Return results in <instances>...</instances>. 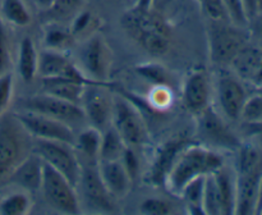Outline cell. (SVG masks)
<instances>
[{"instance_id":"obj_1","label":"cell","mask_w":262,"mask_h":215,"mask_svg":"<svg viewBox=\"0 0 262 215\" xmlns=\"http://www.w3.org/2000/svg\"><path fill=\"white\" fill-rule=\"evenodd\" d=\"M122 26L138 45L150 55L163 56L170 49L171 31L151 5L138 2L122 18Z\"/></svg>"},{"instance_id":"obj_2","label":"cell","mask_w":262,"mask_h":215,"mask_svg":"<svg viewBox=\"0 0 262 215\" xmlns=\"http://www.w3.org/2000/svg\"><path fill=\"white\" fill-rule=\"evenodd\" d=\"M224 165L220 151L205 145H187L179 153L173 166L166 176L164 186L176 196L182 189L200 177L209 176Z\"/></svg>"},{"instance_id":"obj_3","label":"cell","mask_w":262,"mask_h":215,"mask_svg":"<svg viewBox=\"0 0 262 215\" xmlns=\"http://www.w3.org/2000/svg\"><path fill=\"white\" fill-rule=\"evenodd\" d=\"M33 138L14 113L0 118V181L8 178L15 166L32 153Z\"/></svg>"},{"instance_id":"obj_4","label":"cell","mask_w":262,"mask_h":215,"mask_svg":"<svg viewBox=\"0 0 262 215\" xmlns=\"http://www.w3.org/2000/svg\"><path fill=\"white\" fill-rule=\"evenodd\" d=\"M207 44L211 61L227 66L247 45V35L245 27H239L229 19H209Z\"/></svg>"},{"instance_id":"obj_5","label":"cell","mask_w":262,"mask_h":215,"mask_svg":"<svg viewBox=\"0 0 262 215\" xmlns=\"http://www.w3.org/2000/svg\"><path fill=\"white\" fill-rule=\"evenodd\" d=\"M18 110H28L54 118L71 125L74 131L87 122L81 105L59 99L45 92L22 97L18 101Z\"/></svg>"},{"instance_id":"obj_6","label":"cell","mask_w":262,"mask_h":215,"mask_svg":"<svg viewBox=\"0 0 262 215\" xmlns=\"http://www.w3.org/2000/svg\"><path fill=\"white\" fill-rule=\"evenodd\" d=\"M77 64L95 83L106 84L113 64L110 46L100 33H92L82 41L77 53Z\"/></svg>"},{"instance_id":"obj_7","label":"cell","mask_w":262,"mask_h":215,"mask_svg":"<svg viewBox=\"0 0 262 215\" xmlns=\"http://www.w3.org/2000/svg\"><path fill=\"white\" fill-rule=\"evenodd\" d=\"M32 151L43 163L63 174L73 186H78L82 164L73 145L58 141L33 140Z\"/></svg>"},{"instance_id":"obj_8","label":"cell","mask_w":262,"mask_h":215,"mask_svg":"<svg viewBox=\"0 0 262 215\" xmlns=\"http://www.w3.org/2000/svg\"><path fill=\"white\" fill-rule=\"evenodd\" d=\"M197 135L205 146L217 151H235L242 145L237 133L229 127L224 118L210 105L209 107L196 115Z\"/></svg>"},{"instance_id":"obj_9","label":"cell","mask_w":262,"mask_h":215,"mask_svg":"<svg viewBox=\"0 0 262 215\" xmlns=\"http://www.w3.org/2000/svg\"><path fill=\"white\" fill-rule=\"evenodd\" d=\"M40 191L42 192L46 204L55 211L63 214H78L81 211L77 187L73 186L63 174L45 163Z\"/></svg>"},{"instance_id":"obj_10","label":"cell","mask_w":262,"mask_h":215,"mask_svg":"<svg viewBox=\"0 0 262 215\" xmlns=\"http://www.w3.org/2000/svg\"><path fill=\"white\" fill-rule=\"evenodd\" d=\"M112 125L128 147H138L148 140V131L140 109L130 100L114 96Z\"/></svg>"},{"instance_id":"obj_11","label":"cell","mask_w":262,"mask_h":215,"mask_svg":"<svg viewBox=\"0 0 262 215\" xmlns=\"http://www.w3.org/2000/svg\"><path fill=\"white\" fill-rule=\"evenodd\" d=\"M14 114L33 140L58 141L74 145L76 131L71 125L28 110H18Z\"/></svg>"},{"instance_id":"obj_12","label":"cell","mask_w":262,"mask_h":215,"mask_svg":"<svg viewBox=\"0 0 262 215\" xmlns=\"http://www.w3.org/2000/svg\"><path fill=\"white\" fill-rule=\"evenodd\" d=\"M79 105L83 109L89 125L101 132L112 125L114 96L106 90V84H87Z\"/></svg>"},{"instance_id":"obj_13","label":"cell","mask_w":262,"mask_h":215,"mask_svg":"<svg viewBox=\"0 0 262 215\" xmlns=\"http://www.w3.org/2000/svg\"><path fill=\"white\" fill-rule=\"evenodd\" d=\"M215 94L223 114L230 120H239L248 97L242 78L235 73L220 72L215 82Z\"/></svg>"},{"instance_id":"obj_14","label":"cell","mask_w":262,"mask_h":215,"mask_svg":"<svg viewBox=\"0 0 262 215\" xmlns=\"http://www.w3.org/2000/svg\"><path fill=\"white\" fill-rule=\"evenodd\" d=\"M37 76L41 79L63 77V78L82 82L84 84L95 83L81 71L78 64L71 60L63 51L50 50V49H45L38 54Z\"/></svg>"},{"instance_id":"obj_15","label":"cell","mask_w":262,"mask_h":215,"mask_svg":"<svg viewBox=\"0 0 262 215\" xmlns=\"http://www.w3.org/2000/svg\"><path fill=\"white\" fill-rule=\"evenodd\" d=\"M78 184L81 186L84 201L91 209L101 212H114L117 210L114 197L100 178L97 164L90 163L89 165H82Z\"/></svg>"},{"instance_id":"obj_16","label":"cell","mask_w":262,"mask_h":215,"mask_svg":"<svg viewBox=\"0 0 262 215\" xmlns=\"http://www.w3.org/2000/svg\"><path fill=\"white\" fill-rule=\"evenodd\" d=\"M211 82L205 71L199 69L188 74L182 89V101L184 107L197 115L211 105Z\"/></svg>"},{"instance_id":"obj_17","label":"cell","mask_w":262,"mask_h":215,"mask_svg":"<svg viewBox=\"0 0 262 215\" xmlns=\"http://www.w3.org/2000/svg\"><path fill=\"white\" fill-rule=\"evenodd\" d=\"M237 174V199L234 214H256L258 183L262 169L235 171Z\"/></svg>"},{"instance_id":"obj_18","label":"cell","mask_w":262,"mask_h":215,"mask_svg":"<svg viewBox=\"0 0 262 215\" xmlns=\"http://www.w3.org/2000/svg\"><path fill=\"white\" fill-rule=\"evenodd\" d=\"M43 173V161L41 160L37 154L32 153L26 156L14 170L9 174L8 179L13 184L20 189L33 193L36 191H40L41 182H42Z\"/></svg>"},{"instance_id":"obj_19","label":"cell","mask_w":262,"mask_h":215,"mask_svg":"<svg viewBox=\"0 0 262 215\" xmlns=\"http://www.w3.org/2000/svg\"><path fill=\"white\" fill-rule=\"evenodd\" d=\"M97 170L105 187L114 199H123L129 193L133 179L123 165L122 160L99 161Z\"/></svg>"},{"instance_id":"obj_20","label":"cell","mask_w":262,"mask_h":215,"mask_svg":"<svg viewBox=\"0 0 262 215\" xmlns=\"http://www.w3.org/2000/svg\"><path fill=\"white\" fill-rule=\"evenodd\" d=\"M187 145L188 142L184 138H173L160 146L150 169V181L152 182V184L156 186L165 184L166 176L173 166L177 156Z\"/></svg>"},{"instance_id":"obj_21","label":"cell","mask_w":262,"mask_h":215,"mask_svg":"<svg viewBox=\"0 0 262 215\" xmlns=\"http://www.w3.org/2000/svg\"><path fill=\"white\" fill-rule=\"evenodd\" d=\"M222 205V214H234L237 199V174L235 170L223 165L212 173Z\"/></svg>"},{"instance_id":"obj_22","label":"cell","mask_w":262,"mask_h":215,"mask_svg":"<svg viewBox=\"0 0 262 215\" xmlns=\"http://www.w3.org/2000/svg\"><path fill=\"white\" fill-rule=\"evenodd\" d=\"M42 92L59 99L67 100V101L76 102L79 104L83 95L84 89L87 84L82 82L74 81V79L63 78V77H56V78H42Z\"/></svg>"},{"instance_id":"obj_23","label":"cell","mask_w":262,"mask_h":215,"mask_svg":"<svg viewBox=\"0 0 262 215\" xmlns=\"http://www.w3.org/2000/svg\"><path fill=\"white\" fill-rule=\"evenodd\" d=\"M38 54L32 37L25 36L20 40L17 53V71L25 82H32L37 77Z\"/></svg>"},{"instance_id":"obj_24","label":"cell","mask_w":262,"mask_h":215,"mask_svg":"<svg viewBox=\"0 0 262 215\" xmlns=\"http://www.w3.org/2000/svg\"><path fill=\"white\" fill-rule=\"evenodd\" d=\"M86 0H55L48 9L42 10L48 23L71 25L72 20L83 10Z\"/></svg>"},{"instance_id":"obj_25","label":"cell","mask_w":262,"mask_h":215,"mask_svg":"<svg viewBox=\"0 0 262 215\" xmlns=\"http://www.w3.org/2000/svg\"><path fill=\"white\" fill-rule=\"evenodd\" d=\"M100 145H101V131L89 125L82 128L78 135H76L73 146L76 151H79V154L89 160V163L97 164Z\"/></svg>"},{"instance_id":"obj_26","label":"cell","mask_w":262,"mask_h":215,"mask_svg":"<svg viewBox=\"0 0 262 215\" xmlns=\"http://www.w3.org/2000/svg\"><path fill=\"white\" fill-rule=\"evenodd\" d=\"M128 146L120 137L113 125L107 127L101 132V145H100L99 161H114L120 160L124 155ZM97 161V163H99Z\"/></svg>"},{"instance_id":"obj_27","label":"cell","mask_w":262,"mask_h":215,"mask_svg":"<svg viewBox=\"0 0 262 215\" xmlns=\"http://www.w3.org/2000/svg\"><path fill=\"white\" fill-rule=\"evenodd\" d=\"M0 17L5 23L15 27H26L32 20V15L25 0H2Z\"/></svg>"},{"instance_id":"obj_28","label":"cell","mask_w":262,"mask_h":215,"mask_svg":"<svg viewBox=\"0 0 262 215\" xmlns=\"http://www.w3.org/2000/svg\"><path fill=\"white\" fill-rule=\"evenodd\" d=\"M74 36L72 35L69 26L59 25V23H48L45 33H43V44L45 49L56 51H66L73 45Z\"/></svg>"},{"instance_id":"obj_29","label":"cell","mask_w":262,"mask_h":215,"mask_svg":"<svg viewBox=\"0 0 262 215\" xmlns=\"http://www.w3.org/2000/svg\"><path fill=\"white\" fill-rule=\"evenodd\" d=\"M32 206L33 202L30 192L18 188L0 200V214L25 215L32 210Z\"/></svg>"},{"instance_id":"obj_30","label":"cell","mask_w":262,"mask_h":215,"mask_svg":"<svg viewBox=\"0 0 262 215\" xmlns=\"http://www.w3.org/2000/svg\"><path fill=\"white\" fill-rule=\"evenodd\" d=\"M262 58V54L257 49L251 48V46L246 45L239 53L237 54L232 64V67L234 68L235 74L241 78H245L251 81L253 73H255L256 68H257L258 63H260Z\"/></svg>"},{"instance_id":"obj_31","label":"cell","mask_w":262,"mask_h":215,"mask_svg":"<svg viewBox=\"0 0 262 215\" xmlns=\"http://www.w3.org/2000/svg\"><path fill=\"white\" fill-rule=\"evenodd\" d=\"M206 177V176H205ZM205 177L193 179L182 189L179 197L184 200L187 206V211L189 214H205L202 207V197H204Z\"/></svg>"},{"instance_id":"obj_32","label":"cell","mask_w":262,"mask_h":215,"mask_svg":"<svg viewBox=\"0 0 262 215\" xmlns=\"http://www.w3.org/2000/svg\"><path fill=\"white\" fill-rule=\"evenodd\" d=\"M136 72H137L141 77H143L146 81L151 82L152 86H155V84H168V86H171L170 74H169L168 69L164 66H161V64H141V66L136 67Z\"/></svg>"},{"instance_id":"obj_33","label":"cell","mask_w":262,"mask_h":215,"mask_svg":"<svg viewBox=\"0 0 262 215\" xmlns=\"http://www.w3.org/2000/svg\"><path fill=\"white\" fill-rule=\"evenodd\" d=\"M147 101L150 102L151 107L156 112L168 110L174 101L173 89L168 84H155L148 92Z\"/></svg>"},{"instance_id":"obj_34","label":"cell","mask_w":262,"mask_h":215,"mask_svg":"<svg viewBox=\"0 0 262 215\" xmlns=\"http://www.w3.org/2000/svg\"><path fill=\"white\" fill-rule=\"evenodd\" d=\"M202 207H204L205 214H222V205H220V199L212 174L205 177Z\"/></svg>"},{"instance_id":"obj_35","label":"cell","mask_w":262,"mask_h":215,"mask_svg":"<svg viewBox=\"0 0 262 215\" xmlns=\"http://www.w3.org/2000/svg\"><path fill=\"white\" fill-rule=\"evenodd\" d=\"M241 119L245 122V124L251 123L262 122V95L255 94L252 96H248L243 105L242 113H241Z\"/></svg>"},{"instance_id":"obj_36","label":"cell","mask_w":262,"mask_h":215,"mask_svg":"<svg viewBox=\"0 0 262 215\" xmlns=\"http://www.w3.org/2000/svg\"><path fill=\"white\" fill-rule=\"evenodd\" d=\"M95 25V18L94 15L90 12L86 10H82L76 18L71 22L69 25V30H71L72 35L74 36V38H86L89 36H91L92 33H90V30L94 28Z\"/></svg>"},{"instance_id":"obj_37","label":"cell","mask_w":262,"mask_h":215,"mask_svg":"<svg viewBox=\"0 0 262 215\" xmlns=\"http://www.w3.org/2000/svg\"><path fill=\"white\" fill-rule=\"evenodd\" d=\"M14 95V78L10 72L0 74V118L8 113Z\"/></svg>"},{"instance_id":"obj_38","label":"cell","mask_w":262,"mask_h":215,"mask_svg":"<svg viewBox=\"0 0 262 215\" xmlns=\"http://www.w3.org/2000/svg\"><path fill=\"white\" fill-rule=\"evenodd\" d=\"M223 4L230 22L239 27H247L248 18L246 14L243 0H223Z\"/></svg>"},{"instance_id":"obj_39","label":"cell","mask_w":262,"mask_h":215,"mask_svg":"<svg viewBox=\"0 0 262 215\" xmlns=\"http://www.w3.org/2000/svg\"><path fill=\"white\" fill-rule=\"evenodd\" d=\"M12 56H10V38L8 35L5 22L0 17V74L9 72Z\"/></svg>"},{"instance_id":"obj_40","label":"cell","mask_w":262,"mask_h":215,"mask_svg":"<svg viewBox=\"0 0 262 215\" xmlns=\"http://www.w3.org/2000/svg\"><path fill=\"white\" fill-rule=\"evenodd\" d=\"M140 211L145 215H168L173 212V206L169 201L158 197L143 200Z\"/></svg>"},{"instance_id":"obj_41","label":"cell","mask_w":262,"mask_h":215,"mask_svg":"<svg viewBox=\"0 0 262 215\" xmlns=\"http://www.w3.org/2000/svg\"><path fill=\"white\" fill-rule=\"evenodd\" d=\"M199 2L209 19H229L223 0H199Z\"/></svg>"},{"instance_id":"obj_42","label":"cell","mask_w":262,"mask_h":215,"mask_svg":"<svg viewBox=\"0 0 262 215\" xmlns=\"http://www.w3.org/2000/svg\"><path fill=\"white\" fill-rule=\"evenodd\" d=\"M122 163L125 166L127 171L129 173V176L132 177V179H135L138 174V168H140V163H138V159L136 156L135 151L132 150V147H127L124 155L122 156Z\"/></svg>"},{"instance_id":"obj_43","label":"cell","mask_w":262,"mask_h":215,"mask_svg":"<svg viewBox=\"0 0 262 215\" xmlns=\"http://www.w3.org/2000/svg\"><path fill=\"white\" fill-rule=\"evenodd\" d=\"M251 83L255 84V87L257 89V87L262 86V58L260 60V63H258L257 68H256L255 73H253L252 78H251Z\"/></svg>"},{"instance_id":"obj_44","label":"cell","mask_w":262,"mask_h":215,"mask_svg":"<svg viewBox=\"0 0 262 215\" xmlns=\"http://www.w3.org/2000/svg\"><path fill=\"white\" fill-rule=\"evenodd\" d=\"M252 25L253 30L256 31V32L258 33V35L262 36V13H258V14H256L255 17L252 18V19L248 22V25Z\"/></svg>"},{"instance_id":"obj_45","label":"cell","mask_w":262,"mask_h":215,"mask_svg":"<svg viewBox=\"0 0 262 215\" xmlns=\"http://www.w3.org/2000/svg\"><path fill=\"white\" fill-rule=\"evenodd\" d=\"M245 131L248 136H252L255 133L261 132L262 131V122H257V123H251V124H245Z\"/></svg>"},{"instance_id":"obj_46","label":"cell","mask_w":262,"mask_h":215,"mask_svg":"<svg viewBox=\"0 0 262 215\" xmlns=\"http://www.w3.org/2000/svg\"><path fill=\"white\" fill-rule=\"evenodd\" d=\"M256 214H262V176L258 183L257 192V202H256Z\"/></svg>"},{"instance_id":"obj_47","label":"cell","mask_w":262,"mask_h":215,"mask_svg":"<svg viewBox=\"0 0 262 215\" xmlns=\"http://www.w3.org/2000/svg\"><path fill=\"white\" fill-rule=\"evenodd\" d=\"M54 2H55V0H35L36 5H37V8H40L41 10L48 9V8L50 7Z\"/></svg>"},{"instance_id":"obj_48","label":"cell","mask_w":262,"mask_h":215,"mask_svg":"<svg viewBox=\"0 0 262 215\" xmlns=\"http://www.w3.org/2000/svg\"><path fill=\"white\" fill-rule=\"evenodd\" d=\"M251 138H253V140L257 142L258 147L262 148V131H261V132H257V133H255V135L251 136Z\"/></svg>"},{"instance_id":"obj_49","label":"cell","mask_w":262,"mask_h":215,"mask_svg":"<svg viewBox=\"0 0 262 215\" xmlns=\"http://www.w3.org/2000/svg\"><path fill=\"white\" fill-rule=\"evenodd\" d=\"M257 92H258V94H261V95H262V86L257 87Z\"/></svg>"}]
</instances>
